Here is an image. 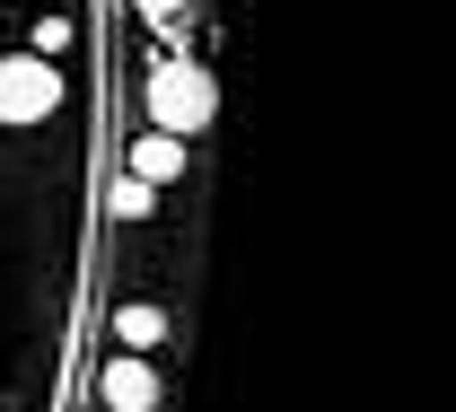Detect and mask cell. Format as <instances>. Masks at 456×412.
<instances>
[{"label": "cell", "mask_w": 456, "mask_h": 412, "mask_svg": "<svg viewBox=\"0 0 456 412\" xmlns=\"http://www.w3.org/2000/svg\"><path fill=\"white\" fill-rule=\"evenodd\" d=\"M211 115H220V88H211V70H202V61H159V70H150V132L193 141Z\"/></svg>", "instance_id": "6da1fadb"}, {"label": "cell", "mask_w": 456, "mask_h": 412, "mask_svg": "<svg viewBox=\"0 0 456 412\" xmlns=\"http://www.w3.org/2000/svg\"><path fill=\"white\" fill-rule=\"evenodd\" d=\"M61 115V70L45 53H9L0 61V123H45Z\"/></svg>", "instance_id": "7a4b0ae2"}, {"label": "cell", "mask_w": 456, "mask_h": 412, "mask_svg": "<svg viewBox=\"0 0 456 412\" xmlns=\"http://www.w3.org/2000/svg\"><path fill=\"white\" fill-rule=\"evenodd\" d=\"M97 404H106V412H150V404H159V368H150L141 351L106 359V368H97Z\"/></svg>", "instance_id": "3957f363"}, {"label": "cell", "mask_w": 456, "mask_h": 412, "mask_svg": "<svg viewBox=\"0 0 456 412\" xmlns=\"http://www.w3.org/2000/svg\"><path fill=\"white\" fill-rule=\"evenodd\" d=\"M132 176L141 184H175L184 176V141H175V132H150V141L132 149Z\"/></svg>", "instance_id": "277c9868"}, {"label": "cell", "mask_w": 456, "mask_h": 412, "mask_svg": "<svg viewBox=\"0 0 456 412\" xmlns=\"http://www.w3.org/2000/svg\"><path fill=\"white\" fill-rule=\"evenodd\" d=\"M114 343L123 351H159L167 343V307H114Z\"/></svg>", "instance_id": "5b68a950"}, {"label": "cell", "mask_w": 456, "mask_h": 412, "mask_svg": "<svg viewBox=\"0 0 456 412\" xmlns=\"http://www.w3.org/2000/svg\"><path fill=\"white\" fill-rule=\"evenodd\" d=\"M150 202H159V184H141V176H114V211H123V220H150Z\"/></svg>", "instance_id": "8992f818"}, {"label": "cell", "mask_w": 456, "mask_h": 412, "mask_svg": "<svg viewBox=\"0 0 456 412\" xmlns=\"http://www.w3.org/2000/svg\"><path fill=\"white\" fill-rule=\"evenodd\" d=\"M36 53H45V61L70 53V18H36Z\"/></svg>", "instance_id": "52a82bcc"}, {"label": "cell", "mask_w": 456, "mask_h": 412, "mask_svg": "<svg viewBox=\"0 0 456 412\" xmlns=\"http://www.w3.org/2000/svg\"><path fill=\"white\" fill-rule=\"evenodd\" d=\"M132 9H141L150 27H184V9H193V0H132Z\"/></svg>", "instance_id": "ba28073f"}]
</instances>
